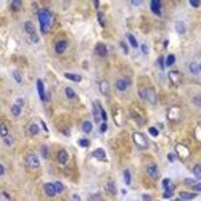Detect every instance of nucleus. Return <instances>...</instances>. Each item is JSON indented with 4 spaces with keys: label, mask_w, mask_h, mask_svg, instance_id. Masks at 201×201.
Instances as JSON below:
<instances>
[{
    "label": "nucleus",
    "mask_w": 201,
    "mask_h": 201,
    "mask_svg": "<svg viewBox=\"0 0 201 201\" xmlns=\"http://www.w3.org/2000/svg\"><path fill=\"white\" fill-rule=\"evenodd\" d=\"M77 143H79V146H82V148H87V146L90 145V142H88L87 138H79V142H77Z\"/></svg>",
    "instance_id": "nucleus-41"
},
{
    "label": "nucleus",
    "mask_w": 201,
    "mask_h": 201,
    "mask_svg": "<svg viewBox=\"0 0 201 201\" xmlns=\"http://www.w3.org/2000/svg\"><path fill=\"white\" fill-rule=\"evenodd\" d=\"M95 55H97V56H101V58L106 56V55H108V47L105 45L103 42H98L97 45H95Z\"/></svg>",
    "instance_id": "nucleus-10"
},
{
    "label": "nucleus",
    "mask_w": 201,
    "mask_h": 201,
    "mask_svg": "<svg viewBox=\"0 0 201 201\" xmlns=\"http://www.w3.org/2000/svg\"><path fill=\"white\" fill-rule=\"evenodd\" d=\"M140 48H142V53H143V55H148V47H146L145 43L140 47Z\"/></svg>",
    "instance_id": "nucleus-53"
},
{
    "label": "nucleus",
    "mask_w": 201,
    "mask_h": 201,
    "mask_svg": "<svg viewBox=\"0 0 201 201\" xmlns=\"http://www.w3.org/2000/svg\"><path fill=\"white\" fill-rule=\"evenodd\" d=\"M174 63H175V56H174V55H168V58H166V66H172Z\"/></svg>",
    "instance_id": "nucleus-38"
},
{
    "label": "nucleus",
    "mask_w": 201,
    "mask_h": 201,
    "mask_svg": "<svg viewBox=\"0 0 201 201\" xmlns=\"http://www.w3.org/2000/svg\"><path fill=\"white\" fill-rule=\"evenodd\" d=\"M158 66H159V69H164V68H166V60H164V58H158Z\"/></svg>",
    "instance_id": "nucleus-48"
},
{
    "label": "nucleus",
    "mask_w": 201,
    "mask_h": 201,
    "mask_svg": "<svg viewBox=\"0 0 201 201\" xmlns=\"http://www.w3.org/2000/svg\"><path fill=\"white\" fill-rule=\"evenodd\" d=\"M64 77H66L68 81H73V82H81V81H82V77H81L79 74H74V73H64Z\"/></svg>",
    "instance_id": "nucleus-20"
},
{
    "label": "nucleus",
    "mask_w": 201,
    "mask_h": 201,
    "mask_svg": "<svg viewBox=\"0 0 201 201\" xmlns=\"http://www.w3.org/2000/svg\"><path fill=\"white\" fill-rule=\"evenodd\" d=\"M101 105L100 101H93V121L95 122H101L103 119H101Z\"/></svg>",
    "instance_id": "nucleus-8"
},
{
    "label": "nucleus",
    "mask_w": 201,
    "mask_h": 201,
    "mask_svg": "<svg viewBox=\"0 0 201 201\" xmlns=\"http://www.w3.org/2000/svg\"><path fill=\"white\" fill-rule=\"evenodd\" d=\"M40 127L43 129V132H48V129H47V124H45L43 121H40Z\"/></svg>",
    "instance_id": "nucleus-55"
},
{
    "label": "nucleus",
    "mask_w": 201,
    "mask_h": 201,
    "mask_svg": "<svg viewBox=\"0 0 201 201\" xmlns=\"http://www.w3.org/2000/svg\"><path fill=\"white\" fill-rule=\"evenodd\" d=\"M108 130V125H106V122H101V124H100V132H101V134H105V132H106Z\"/></svg>",
    "instance_id": "nucleus-49"
},
{
    "label": "nucleus",
    "mask_w": 201,
    "mask_h": 201,
    "mask_svg": "<svg viewBox=\"0 0 201 201\" xmlns=\"http://www.w3.org/2000/svg\"><path fill=\"white\" fill-rule=\"evenodd\" d=\"M106 192L110 193L111 196H114L116 193H118V190H116V183L113 180H110V182H106Z\"/></svg>",
    "instance_id": "nucleus-22"
},
{
    "label": "nucleus",
    "mask_w": 201,
    "mask_h": 201,
    "mask_svg": "<svg viewBox=\"0 0 201 201\" xmlns=\"http://www.w3.org/2000/svg\"><path fill=\"white\" fill-rule=\"evenodd\" d=\"M114 87H116L118 92H125L129 87H130V81H129L127 77H119V79L116 81Z\"/></svg>",
    "instance_id": "nucleus-4"
},
{
    "label": "nucleus",
    "mask_w": 201,
    "mask_h": 201,
    "mask_svg": "<svg viewBox=\"0 0 201 201\" xmlns=\"http://www.w3.org/2000/svg\"><path fill=\"white\" fill-rule=\"evenodd\" d=\"M24 31H26V34H28L31 43H39V36H37L36 28H34V24L31 21H26L24 23Z\"/></svg>",
    "instance_id": "nucleus-2"
},
{
    "label": "nucleus",
    "mask_w": 201,
    "mask_h": 201,
    "mask_svg": "<svg viewBox=\"0 0 201 201\" xmlns=\"http://www.w3.org/2000/svg\"><path fill=\"white\" fill-rule=\"evenodd\" d=\"M193 190H195L196 193L201 192V182H200V183H195V185H193Z\"/></svg>",
    "instance_id": "nucleus-52"
},
{
    "label": "nucleus",
    "mask_w": 201,
    "mask_h": 201,
    "mask_svg": "<svg viewBox=\"0 0 201 201\" xmlns=\"http://www.w3.org/2000/svg\"><path fill=\"white\" fill-rule=\"evenodd\" d=\"M21 106H23V100H21V98H18V100L13 103V106H11V114L15 116V118H18V116L21 114Z\"/></svg>",
    "instance_id": "nucleus-15"
},
{
    "label": "nucleus",
    "mask_w": 201,
    "mask_h": 201,
    "mask_svg": "<svg viewBox=\"0 0 201 201\" xmlns=\"http://www.w3.org/2000/svg\"><path fill=\"white\" fill-rule=\"evenodd\" d=\"M92 156H93L95 159H98V161H106V151H105L103 148H97V150H93Z\"/></svg>",
    "instance_id": "nucleus-18"
},
{
    "label": "nucleus",
    "mask_w": 201,
    "mask_h": 201,
    "mask_svg": "<svg viewBox=\"0 0 201 201\" xmlns=\"http://www.w3.org/2000/svg\"><path fill=\"white\" fill-rule=\"evenodd\" d=\"M3 174H5V166L0 164V175H3Z\"/></svg>",
    "instance_id": "nucleus-57"
},
{
    "label": "nucleus",
    "mask_w": 201,
    "mask_h": 201,
    "mask_svg": "<svg viewBox=\"0 0 201 201\" xmlns=\"http://www.w3.org/2000/svg\"><path fill=\"white\" fill-rule=\"evenodd\" d=\"M127 40H129V43H130V45L134 47V48H137V47H138V42H137V39H135V37L132 36V34H127Z\"/></svg>",
    "instance_id": "nucleus-34"
},
{
    "label": "nucleus",
    "mask_w": 201,
    "mask_h": 201,
    "mask_svg": "<svg viewBox=\"0 0 201 201\" xmlns=\"http://www.w3.org/2000/svg\"><path fill=\"white\" fill-rule=\"evenodd\" d=\"M66 48H68V40H66V39L56 40V43H55V52L58 53V55L64 53V52H66Z\"/></svg>",
    "instance_id": "nucleus-9"
},
{
    "label": "nucleus",
    "mask_w": 201,
    "mask_h": 201,
    "mask_svg": "<svg viewBox=\"0 0 201 201\" xmlns=\"http://www.w3.org/2000/svg\"><path fill=\"white\" fill-rule=\"evenodd\" d=\"M92 127H93V125H92L90 121H84V122H82V132H86V134H90V132H92Z\"/></svg>",
    "instance_id": "nucleus-30"
},
{
    "label": "nucleus",
    "mask_w": 201,
    "mask_h": 201,
    "mask_svg": "<svg viewBox=\"0 0 201 201\" xmlns=\"http://www.w3.org/2000/svg\"><path fill=\"white\" fill-rule=\"evenodd\" d=\"M175 31H177V34H185V31H187V28H185V23L183 21H175Z\"/></svg>",
    "instance_id": "nucleus-24"
},
{
    "label": "nucleus",
    "mask_w": 201,
    "mask_h": 201,
    "mask_svg": "<svg viewBox=\"0 0 201 201\" xmlns=\"http://www.w3.org/2000/svg\"><path fill=\"white\" fill-rule=\"evenodd\" d=\"M192 171H193V175H195L196 179H201V164H195Z\"/></svg>",
    "instance_id": "nucleus-33"
},
{
    "label": "nucleus",
    "mask_w": 201,
    "mask_h": 201,
    "mask_svg": "<svg viewBox=\"0 0 201 201\" xmlns=\"http://www.w3.org/2000/svg\"><path fill=\"white\" fill-rule=\"evenodd\" d=\"M58 163H60V164H66L68 163V159H69V155H68V151L66 150H60V151H58Z\"/></svg>",
    "instance_id": "nucleus-19"
},
{
    "label": "nucleus",
    "mask_w": 201,
    "mask_h": 201,
    "mask_svg": "<svg viewBox=\"0 0 201 201\" xmlns=\"http://www.w3.org/2000/svg\"><path fill=\"white\" fill-rule=\"evenodd\" d=\"M43 192H45L47 196H56L58 195V190H56L55 183H52V182H48V183L43 185Z\"/></svg>",
    "instance_id": "nucleus-11"
},
{
    "label": "nucleus",
    "mask_w": 201,
    "mask_h": 201,
    "mask_svg": "<svg viewBox=\"0 0 201 201\" xmlns=\"http://www.w3.org/2000/svg\"><path fill=\"white\" fill-rule=\"evenodd\" d=\"M148 132H150V135H151V137H158V135H159V130H158L156 127H150Z\"/></svg>",
    "instance_id": "nucleus-47"
},
{
    "label": "nucleus",
    "mask_w": 201,
    "mask_h": 201,
    "mask_svg": "<svg viewBox=\"0 0 201 201\" xmlns=\"http://www.w3.org/2000/svg\"><path fill=\"white\" fill-rule=\"evenodd\" d=\"M132 138H134V143L137 145L138 148H142V150L148 148V140H146V137L143 134H140V132H134V134H132Z\"/></svg>",
    "instance_id": "nucleus-3"
},
{
    "label": "nucleus",
    "mask_w": 201,
    "mask_h": 201,
    "mask_svg": "<svg viewBox=\"0 0 201 201\" xmlns=\"http://www.w3.org/2000/svg\"><path fill=\"white\" fill-rule=\"evenodd\" d=\"M53 183H55V187H56V190H58V195L64 192V185L61 182H53Z\"/></svg>",
    "instance_id": "nucleus-45"
},
{
    "label": "nucleus",
    "mask_w": 201,
    "mask_h": 201,
    "mask_svg": "<svg viewBox=\"0 0 201 201\" xmlns=\"http://www.w3.org/2000/svg\"><path fill=\"white\" fill-rule=\"evenodd\" d=\"M185 183H187V185H195V180H193V179H185Z\"/></svg>",
    "instance_id": "nucleus-54"
},
{
    "label": "nucleus",
    "mask_w": 201,
    "mask_h": 201,
    "mask_svg": "<svg viewBox=\"0 0 201 201\" xmlns=\"http://www.w3.org/2000/svg\"><path fill=\"white\" fill-rule=\"evenodd\" d=\"M175 153H177V156H179L180 159H187L190 156V150L187 148L185 145H182V143L175 145Z\"/></svg>",
    "instance_id": "nucleus-6"
},
{
    "label": "nucleus",
    "mask_w": 201,
    "mask_h": 201,
    "mask_svg": "<svg viewBox=\"0 0 201 201\" xmlns=\"http://www.w3.org/2000/svg\"><path fill=\"white\" fill-rule=\"evenodd\" d=\"M124 183L125 185H130L132 183V175H130V171H129V169L124 171Z\"/></svg>",
    "instance_id": "nucleus-32"
},
{
    "label": "nucleus",
    "mask_w": 201,
    "mask_h": 201,
    "mask_svg": "<svg viewBox=\"0 0 201 201\" xmlns=\"http://www.w3.org/2000/svg\"><path fill=\"white\" fill-rule=\"evenodd\" d=\"M168 77H169V81H171V84L175 87L180 86V82H182V74H180L179 71H169Z\"/></svg>",
    "instance_id": "nucleus-7"
},
{
    "label": "nucleus",
    "mask_w": 201,
    "mask_h": 201,
    "mask_svg": "<svg viewBox=\"0 0 201 201\" xmlns=\"http://www.w3.org/2000/svg\"><path fill=\"white\" fill-rule=\"evenodd\" d=\"M13 77H15V81L18 84L23 82V77H21V73H19V71H13Z\"/></svg>",
    "instance_id": "nucleus-39"
},
{
    "label": "nucleus",
    "mask_w": 201,
    "mask_h": 201,
    "mask_svg": "<svg viewBox=\"0 0 201 201\" xmlns=\"http://www.w3.org/2000/svg\"><path fill=\"white\" fill-rule=\"evenodd\" d=\"M150 8H151V11L155 13L156 16H161V15H163V10H161V0H151V3H150Z\"/></svg>",
    "instance_id": "nucleus-13"
},
{
    "label": "nucleus",
    "mask_w": 201,
    "mask_h": 201,
    "mask_svg": "<svg viewBox=\"0 0 201 201\" xmlns=\"http://www.w3.org/2000/svg\"><path fill=\"white\" fill-rule=\"evenodd\" d=\"M121 47H122V50H124V53H129V48H127V45H125L124 42H121Z\"/></svg>",
    "instance_id": "nucleus-56"
},
{
    "label": "nucleus",
    "mask_w": 201,
    "mask_h": 201,
    "mask_svg": "<svg viewBox=\"0 0 201 201\" xmlns=\"http://www.w3.org/2000/svg\"><path fill=\"white\" fill-rule=\"evenodd\" d=\"M163 187H164V190H168V188H172V183H171V179H164L163 180Z\"/></svg>",
    "instance_id": "nucleus-43"
},
{
    "label": "nucleus",
    "mask_w": 201,
    "mask_h": 201,
    "mask_svg": "<svg viewBox=\"0 0 201 201\" xmlns=\"http://www.w3.org/2000/svg\"><path fill=\"white\" fill-rule=\"evenodd\" d=\"M0 201H11V198H10V195L6 192H2L0 193Z\"/></svg>",
    "instance_id": "nucleus-46"
},
{
    "label": "nucleus",
    "mask_w": 201,
    "mask_h": 201,
    "mask_svg": "<svg viewBox=\"0 0 201 201\" xmlns=\"http://www.w3.org/2000/svg\"><path fill=\"white\" fill-rule=\"evenodd\" d=\"M28 132H29V135H37L39 134V125L37 124H29V127H28Z\"/></svg>",
    "instance_id": "nucleus-29"
},
{
    "label": "nucleus",
    "mask_w": 201,
    "mask_h": 201,
    "mask_svg": "<svg viewBox=\"0 0 201 201\" xmlns=\"http://www.w3.org/2000/svg\"><path fill=\"white\" fill-rule=\"evenodd\" d=\"M196 195H198V193H192V192H180V198L185 200V201L196 198Z\"/></svg>",
    "instance_id": "nucleus-25"
},
{
    "label": "nucleus",
    "mask_w": 201,
    "mask_h": 201,
    "mask_svg": "<svg viewBox=\"0 0 201 201\" xmlns=\"http://www.w3.org/2000/svg\"><path fill=\"white\" fill-rule=\"evenodd\" d=\"M114 122L118 125H122L124 124V121H122V113L121 110H114Z\"/></svg>",
    "instance_id": "nucleus-26"
},
{
    "label": "nucleus",
    "mask_w": 201,
    "mask_h": 201,
    "mask_svg": "<svg viewBox=\"0 0 201 201\" xmlns=\"http://www.w3.org/2000/svg\"><path fill=\"white\" fill-rule=\"evenodd\" d=\"M97 16H98V23H100V26H101V28H105V26H106V21H105V15H103L101 11H98Z\"/></svg>",
    "instance_id": "nucleus-36"
},
{
    "label": "nucleus",
    "mask_w": 201,
    "mask_h": 201,
    "mask_svg": "<svg viewBox=\"0 0 201 201\" xmlns=\"http://www.w3.org/2000/svg\"><path fill=\"white\" fill-rule=\"evenodd\" d=\"M3 140V145L6 146V148H11V146H15V137L13 135H6V137L2 138Z\"/></svg>",
    "instance_id": "nucleus-21"
},
{
    "label": "nucleus",
    "mask_w": 201,
    "mask_h": 201,
    "mask_svg": "<svg viewBox=\"0 0 201 201\" xmlns=\"http://www.w3.org/2000/svg\"><path fill=\"white\" fill-rule=\"evenodd\" d=\"M168 161H169V163H174V161H175V153H169V155H168Z\"/></svg>",
    "instance_id": "nucleus-50"
},
{
    "label": "nucleus",
    "mask_w": 201,
    "mask_h": 201,
    "mask_svg": "<svg viewBox=\"0 0 201 201\" xmlns=\"http://www.w3.org/2000/svg\"><path fill=\"white\" fill-rule=\"evenodd\" d=\"M172 196H174V187H172V188H168V190H164V193H163V198L169 200V198H172Z\"/></svg>",
    "instance_id": "nucleus-35"
},
{
    "label": "nucleus",
    "mask_w": 201,
    "mask_h": 201,
    "mask_svg": "<svg viewBox=\"0 0 201 201\" xmlns=\"http://www.w3.org/2000/svg\"><path fill=\"white\" fill-rule=\"evenodd\" d=\"M168 118L171 119V121H177V119H180V108L179 106H172L171 110L168 111Z\"/></svg>",
    "instance_id": "nucleus-17"
},
{
    "label": "nucleus",
    "mask_w": 201,
    "mask_h": 201,
    "mask_svg": "<svg viewBox=\"0 0 201 201\" xmlns=\"http://www.w3.org/2000/svg\"><path fill=\"white\" fill-rule=\"evenodd\" d=\"M146 101L151 103V105L158 103V95H156L155 88H146Z\"/></svg>",
    "instance_id": "nucleus-14"
},
{
    "label": "nucleus",
    "mask_w": 201,
    "mask_h": 201,
    "mask_svg": "<svg viewBox=\"0 0 201 201\" xmlns=\"http://www.w3.org/2000/svg\"><path fill=\"white\" fill-rule=\"evenodd\" d=\"M37 16H39V24H40L42 34H47L53 24V13L50 11L48 8H40Z\"/></svg>",
    "instance_id": "nucleus-1"
},
{
    "label": "nucleus",
    "mask_w": 201,
    "mask_h": 201,
    "mask_svg": "<svg viewBox=\"0 0 201 201\" xmlns=\"http://www.w3.org/2000/svg\"><path fill=\"white\" fill-rule=\"evenodd\" d=\"M40 155H42V158H48V148H47V145H42V148H40Z\"/></svg>",
    "instance_id": "nucleus-40"
},
{
    "label": "nucleus",
    "mask_w": 201,
    "mask_h": 201,
    "mask_svg": "<svg viewBox=\"0 0 201 201\" xmlns=\"http://www.w3.org/2000/svg\"><path fill=\"white\" fill-rule=\"evenodd\" d=\"M36 86H37V93H39L40 100H42V101H47V95H45V87H43V81H42V79H37Z\"/></svg>",
    "instance_id": "nucleus-12"
},
{
    "label": "nucleus",
    "mask_w": 201,
    "mask_h": 201,
    "mask_svg": "<svg viewBox=\"0 0 201 201\" xmlns=\"http://www.w3.org/2000/svg\"><path fill=\"white\" fill-rule=\"evenodd\" d=\"M6 135H10V132H8V127H6V124L5 122H2L0 124V137H6Z\"/></svg>",
    "instance_id": "nucleus-31"
},
{
    "label": "nucleus",
    "mask_w": 201,
    "mask_h": 201,
    "mask_svg": "<svg viewBox=\"0 0 201 201\" xmlns=\"http://www.w3.org/2000/svg\"><path fill=\"white\" fill-rule=\"evenodd\" d=\"M138 97L142 98V100H145L146 101V88H138Z\"/></svg>",
    "instance_id": "nucleus-44"
},
{
    "label": "nucleus",
    "mask_w": 201,
    "mask_h": 201,
    "mask_svg": "<svg viewBox=\"0 0 201 201\" xmlns=\"http://www.w3.org/2000/svg\"><path fill=\"white\" fill-rule=\"evenodd\" d=\"M190 5H192V6H195V8H198V6L201 5V3L198 2V0H190Z\"/></svg>",
    "instance_id": "nucleus-51"
},
{
    "label": "nucleus",
    "mask_w": 201,
    "mask_h": 201,
    "mask_svg": "<svg viewBox=\"0 0 201 201\" xmlns=\"http://www.w3.org/2000/svg\"><path fill=\"white\" fill-rule=\"evenodd\" d=\"M175 201H185V200H182V198H177Z\"/></svg>",
    "instance_id": "nucleus-58"
},
{
    "label": "nucleus",
    "mask_w": 201,
    "mask_h": 201,
    "mask_svg": "<svg viewBox=\"0 0 201 201\" xmlns=\"http://www.w3.org/2000/svg\"><path fill=\"white\" fill-rule=\"evenodd\" d=\"M26 164H28V168H31V169H39V168H40V159H39V156H36V155H28V158H26Z\"/></svg>",
    "instance_id": "nucleus-5"
},
{
    "label": "nucleus",
    "mask_w": 201,
    "mask_h": 201,
    "mask_svg": "<svg viewBox=\"0 0 201 201\" xmlns=\"http://www.w3.org/2000/svg\"><path fill=\"white\" fill-rule=\"evenodd\" d=\"M200 71H201V63H200Z\"/></svg>",
    "instance_id": "nucleus-59"
},
{
    "label": "nucleus",
    "mask_w": 201,
    "mask_h": 201,
    "mask_svg": "<svg viewBox=\"0 0 201 201\" xmlns=\"http://www.w3.org/2000/svg\"><path fill=\"white\" fill-rule=\"evenodd\" d=\"M188 69H190V73H192L193 76H198V74L201 73V71H200V64H196L195 61H192V63L188 64Z\"/></svg>",
    "instance_id": "nucleus-23"
},
{
    "label": "nucleus",
    "mask_w": 201,
    "mask_h": 201,
    "mask_svg": "<svg viewBox=\"0 0 201 201\" xmlns=\"http://www.w3.org/2000/svg\"><path fill=\"white\" fill-rule=\"evenodd\" d=\"M146 174H148L151 179H158V175H159L158 166H156V164H148V166H146Z\"/></svg>",
    "instance_id": "nucleus-16"
},
{
    "label": "nucleus",
    "mask_w": 201,
    "mask_h": 201,
    "mask_svg": "<svg viewBox=\"0 0 201 201\" xmlns=\"http://www.w3.org/2000/svg\"><path fill=\"white\" fill-rule=\"evenodd\" d=\"M192 103L195 105V106H200V108H201V95H196V97H193Z\"/></svg>",
    "instance_id": "nucleus-42"
},
{
    "label": "nucleus",
    "mask_w": 201,
    "mask_h": 201,
    "mask_svg": "<svg viewBox=\"0 0 201 201\" xmlns=\"http://www.w3.org/2000/svg\"><path fill=\"white\" fill-rule=\"evenodd\" d=\"M64 95H66L69 100H74V98L77 97L76 92H74V88H71V87H66V88H64Z\"/></svg>",
    "instance_id": "nucleus-28"
},
{
    "label": "nucleus",
    "mask_w": 201,
    "mask_h": 201,
    "mask_svg": "<svg viewBox=\"0 0 201 201\" xmlns=\"http://www.w3.org/2000/svg\"><path fill=\"white\" fill-rule=\"evenodd\" d=\"M98 87H100V92L103 95H108V92H110V86H108L106 81H101V82L98 84Z\"/></svg>",
    "instance_id": "nucleus-27"
},
{
    "label": "nucleus",
    "mask_w": 201,
    "mask_h": 201,
    "mask_svg": "<svg viewBox=\"0 0 201 201\" xmlns=\"http://www.w3.org/2000/svg\"><path fill=\"white\" fill-rule=\"evenodd\" d=\"M10 8L13 10V11H16V10L21 8V2L19 0H15V2H11V5H10Z\"/></svg>",
    "instance_id": "nucleus-37"
}]
</instances>
